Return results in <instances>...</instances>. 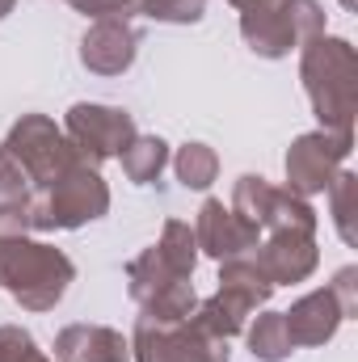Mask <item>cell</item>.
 Wrapping results in <instances>:
<instances>
[{
	"instance_id": "obj_1",
	"label": "cell",
	"mask_w": 358,
	"mask_h": 362,
	"mask_svg": "<svg viewBox=\"0 0 358 362\" xmlns=\"http://www.w3.org/2000/svg\"><path fill=\"white\" fill-rule=\"evenodd\" d=\"M299 81L321 131L354 135L358 114V51L337 34H316L299 47Z\"/></svg>"
},
{
	"instance_id": "obj_2",
	"label": "cell",
	"mask_w": 358,
	"mask_h": 362,
	"mask_svg": "<svg viewBox=\"0 0 358 362\" xmlns=\"http://www.w3.org/2000/svg\"><path fill=\"white\" fill-rule=\"evenodd\" d=\"M72 282L76 266L64 249L30 236H0V291L13 295L25 312H51Z\"/></svg>"
},
{
	"instance_id": "obj_3",
	"label": "cell",
	"mask_w": 358,
	"mask_h": 362,
	"mask_svg": "<svg viewBox=\"0 0 358 362\" xmlns=\"http://www.w3.org/2000/svg\"><path fill=\"white\" fill-rule=\"evenodd\" d=\"M110 211V185L93 165H72L59 181L30 194V232H76Z\"/></svg>"
},
{
	"instance_id": "obj_4",
	"label": "cell",
	"mask_w": 358,
	"mask_h": 362,
	"mask_svg": "<svg viewBox=\"0 0 358 362\" xmlns=\"http://www.w3.org/2000/svg\"><path fill=\"white\" fill-rule=\"evenodd\" d=\"M0 152L17 160V169L25 173L30 189H47L51 181L64 177L72 165H81V152L72 148L64 127H55V118H47V114H21L8 127Z\"/></svg>"
},
{
	"instance_id": "obj_5",
	"label": "cell",
	"mask_w": 358,
	"mask_h": 362,
	"mask_svg": "<svg viewBox=\"0 0 358 362\" xmlns=\"http://www.w3.org/2000/svg\"><path fill=\"white\" fill-rule=\"evenodd\" d=\"M127 295L139 303V312L156 325H178L190 320L194 308H198V295H194V282L190 274H181L156 245L144 249L131 266H127Z\"/></svg>"
},
{
	"instance_id": "obj_6",
	"label": "cell",
	"mask_w": 358,
	"mask_h": 362,
	"mask_svg": "<svg viewBox=\"0 0 358 362\" xmlns=\"http://www.w3.org/2000/svg\"><path fill=\"white\" fill-rule=\"evenodd\" d=\"M316 34H325V8L316 0H274L266 8L241 13V38L262 59H287Z\"/></svg>"
},
{
	"instance_id": "obj_7",
	"label": "cell",
	"mask_w": 358,
	"mask_h": 362,
	"mask_svg": "<svg viewBox=\"0 0 358 362\" xmlns=\"http://www.w3.org/2000/svg\"><path fill=\"white\" fill-rule=\"evenodd\" d=\"M241 219H249L258 232H316V211L308 198L291 194L287 185H270L262 173H245L232 185V202H228Z\"/></svg>"
},
{
	"instance_id": "obj_8",
	"label": "cell",
	"mask_w": 358,
	"mask_h": 362,
	"mask_svg": "<svg viewBox=\"0 0 358 362\" xmlns=\"http://www.w3.org/2000/svg\"><path fill=\"white\" fill-rule=\"evenodd\" d=\"M131 358L135 362H228L232 350H228L224 337L207 333L194 320L156 325V320L139 316L135 333H131Z\"/></svg>"
},
{
	"instance_id": "obj_9",
	"label": "cell",
	"mask_w": 358,
	"mask_h": 362,
	"mask_svg": "<svg viewBox=\"0 0 358 362\" xmlns=\"http://www.w3.org/2000/svg\"><path fill=\"white\" fill-rule=\"evenodd\" d=\"M64 135L72 139V148L81 152L85 165H105L114 156H122V148L139 135L135 118L118 105H101V101H76L64 118Z\"/></svg>"
},
{
	"instance_id": "obj_10",
	"label": "cell",
	"mask_w": 358,
	"mask_h": 362,
	"mask_svg": "<svg viewBox=\"0 0 358 362\" xmlns=\"http://www.w3.org/2000/svg\"><path fill=\"white\" fill-rule=\"evenodd\" d=\"M354 148V135H337V131H304L291 139L287 148V189L299 194V198H312V194H325L329 181L342 173L346 156Z\"/></svg>"
},
{
	"instance_id": "obj_11",
	"label": "cell",
	"mask_w": 358,
	"mask_h": 362,
	"mask_svg": "<svg viewBox=\"0 0 358 362\" xmlns=\"http://www.w3.org/2000/svg\"><path fill=\"white\" fill-rule=\"evenodd\" d=\"M194 240H198V253H207L211 262H232V257L253 253L262 232L249 219H241L232 206H224L219 198H207L194 219Z\"/></svg>"
},
{
	"instance_id": "obj_12",
	"label": "cell",
	"mask_w": 358,
	"mask_h": 362,
	"mask_svg": "<svg viewBox=\"0 0 358 362\" xmlns=\"http://www.w3.org/2000/svg\"><path fill=\"white\" fill-rule=\"evenodd\" d=\"M253 262L262 266L274 286H291L312 278L321 266V249H316V232H266V240H258Z\"/></svg>"
},
{
	"instance_id": "obj_13",
	"label": "cell",
	"mask_w": 358,
	"mask_h": 362,
	"mask_svg": "<svg viewBox=\"0 0 358 362\" xmlns=\"http://www.w3.org/2000/svg\"><path fill=\"white\" fill-rule=\"evenodd\" d=\"M139 55V34L127 21H93L81 38V64L97 76H122Z\"/></svg>"
},
{
	"instance_id": "obj_14",
	"label": "cell",
	"mask_w": 358,
	"mask_h": 362,
	"mask_svg": "<svg viewBox=\"0 0 358 362\" xmlns=\"http://www.w3.org/2000/svg\"><path fill=\"white\" fill-rule=\"evenodd\" d=\"M342 320H346V312H342V303L333 299L329 286L308 291L304 299L291 303V312H282V325H287L295 346H325V341H333Z\"/></svg>"
},
{
	"instance_id": "obj_15",
	"label": "cell",
	"mask_w": 358,
	"mask_h": 362,
	"mask_svg": "<svg viewBox=\"0 0 358 362\" xmlns=\"http://www.w3.org/2000/svg\"><path fill=\"white\" fill-rule=\"evenodd\" d=\"M55 362H131V341L110 325H68L55 333Z\"/></svg>"
},
{
	"instance_id": "obj_16",
	"label": "cell",
	"mask_w": 358,
	"mask_h": 362,
	"mask_svg": "<svg viewBox=\"0 0 358 362\" xmlns=\"http://www.w3.org/2000/svg\"><path fill=\"white\" fill-rule=\"evenodd\" d=\"M215 295H219L228 308H236V312L249 320L258 308H266V303H270V295H274V282L262 274V266L253 262V253H245V257L219 262V286H215Z\"/></svg>"
},
{
	"instance_id": "obj_17",
	"label": "cell",
	"mask_w": 358,
	"mask_h": 362,
	"mask_svg": "<svg viewBox=\"0 0 358 362\" xmlns=\"http://www.w3.org/2000/svg\"><path fill=\"white\" fill-rule=\"evenodd\" d=\"M122 173L135 181V185H152V181L165 173L169 165V144L161 135H135L127 148H122Z\"/></svg>"
},
{
	"instance_id": "obj_18",
	"label": "cell",
	"mask_w": 358,
	"mask_h": 362,
	"mask_svg": "<svg viewBox=\"0 0 358 362\" xmlns=\"http://www.w3.org/2000/svg\"><path fill=\"white\" fill-rule=\"evenodd\" d=\"M249 350H253L258 362H287L295 354V341L282 325V312H262L249 325Z\"/></svg>"
},
{
	"instance_id": "obj_19",
	"label": "cell",
	"mask_w": 358,
	"mask_h": 362,
	"mask_svg": "<svg viewBox=\"0 0 358 362\" xmlns=\"http://www.w3.org/2000/svg\"><path fill=\"white\" fill-rule=\"evenodd\" d=\"M329 211H333V228L346 245H358V177L350 169H342L337 177L329 181Z\"/></svg>"
},
{
	"instance_id": "obj_20",
	"label": "cell",
	"mask_w": 358,
	"mask_h": 362,
	"mask_svg": "<svg viewBox=\"0 0 358 362\" xmlns=\"http://www.w3.org/2000/svg\"><path fill=\"white\" fill-rule=\"evenodd\" d=\"M173 173L185 189H211V181L219 177V156L207 144H185L173 156Z\"/></svg>"
},
{
	"instance_id": "obj_21",
	"label": "cell",
	"mask_w": 358,
	"mask_h": 362,
	"mask_svg": "<svg viewBox=\"0 0 358 362\" xmlns=\"http://www.w3.org/2000/svg\"><path fill=\"white\" fill-rule=\"evenodd\" d=\"M156 249H161V253H165L181 274H190V278H194V266H198V240H194V228H190V223L169 219V223L161 228Z\"/></svg>"
},
{
	"instance_id": "obj_22",
	"label": "cell",
	"mask_w": 358,
	"mask_h": 362,
	"mask_svg": "<svg viewBox=\"0 0 358 362\" xmlns=\"http://www.w3.org/2000/svg\"><path fill=\"white\" fill-rule=\"evenodd\" d=\"M144 17L161 25H198L207 17V0H144Z\"/></svg>"
},
{
	"instance_id": "obj_23",
	"label": "cell",
	"mask_w": 358,
	"mask_h": 362,
	"mask_svg": "<svg viewBox=\"0 0 358 362\" xmlns=\"http://www.w3.org/2000/svg\"><path fill=\"white\" fill-rule=\"evenodd\" d=\"M72 8L89 21H135L144 17V0H72Z\"/></svg>"
},
{
	"instance_id": "obj_24",
	"label": "cell",
	"mask_w": 358,
	"mask_h": 362,
	"mask_svg": "<svg viewBox=\"0 0 358 362\" xmlns=\"http://www.w3.org/2000/svg\"><path fill=\"white\" fill-rule=\"evenodd\" d=\"M0 362H51L21 325H0Z\"/></svg>"
},
{
	"instance_id": "obj_25",
	"label": "cell",
	"mask_w": 358,
	"mask_h": 362,
	"mask_svg": "<svg viewBox=\"0 0 358 362\" xmlns=\"http://www.w3.org/2000/svg\"><path fill=\"white\" fill-rule=\"evenodd\" d=\"M30 194H34V189H30L25 173L17 169V160L0 152V206H4V202H30Z\"/></svg>"
},
{
	"instance_id": "obj_26",
	"label": "cell",
	"mask_w": 358,
	"mask_h": 362,
	"mask_svg": "<svg viewBox=\"0 0 358 362\" xmlns=\"http://www.w3.org/2000/svg\"><path fill=\"white\" fill-rule=\"evenodd\" d=\"M329 291H333V299L342 303L346 320H350V316H358V266H342V270L333 274Z\"/></svg>"
},
{
	"instance_id": "obj_27",
	"label": "cell",
	"mask_w": 358,
	"mask_h": 362,
	"mask_svg": "<svg viewBox=\"0 0 358 362\" xmlns=\"http://www.w3.org/2000/svg\"><path fill=\"white\" fill-rule=\"evenodd\" d=\"M0 236H30V202L0 206Z\"/></svg>"
},
{
	"instance_id": "obj_28",
	"label": "cell",
	"mask_w": 358,
	"mask_h": 362,
	"mask_svg": "<svg viewBox=\"0 0 358 362\" xmlns=\"http://www.w3.org/2000/svg\"><path fill=\"white\" fill-rule=\"evenodd\" d=\"M236 13H253V8H266V4H274V0H228Z\"/></svg>"
},
{
	"instance_id": "obj_29",
	"label": "cell",
	"mask_w": 358,
	"mask_h": 362,
	"mask_svg": "<svg viewBox=\"0 0 358 362\" xmlns=\"http://www.w3.org/2000/svg\"><path fill=\"white\" fill-rule=\"evenodd\" d=\"M13 8H17V0H0V21H4V17H8Z\"/></svg>"
},
{
	"instance_id": "obj_30",
	"label": "cell",
	"mask_w": 358,
	"mask_h": 362,
	"mask_svg": "<svg viewBox=\"0 0 358 362\" xmlns=\"http://www.w3.org/2000/svg\"><path fill=\"white\" fill-rule=\"evenodd\" d=\"M337 4H342V8H358V0H337Z\"/></svg>"
}]
</instances>
